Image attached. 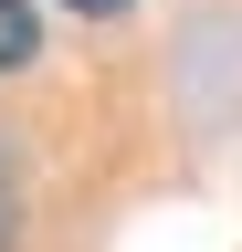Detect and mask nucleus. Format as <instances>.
Masks as SVG:
<instances>
[{
	"instance_id": "obj_1",
	"label": "nucleus",
	"mask_w": 242,
	"mask_h": 252,
	"mask_svg": "<svg viewBox=\"0 0 242 252\" xmlns=\"http://www.w3.org/2000/svg\"><path fill=\"white\" fill-rule=\"evenodd\" d=\"M32 53H42V21H32V0H0V74H21Z\"/></svg>"
},
{
	"instance_id": "obj_2",
	"label": "nucleus",
	"mask_w": 242,
	"mask_h": 252,
	"mask_svg": "<svg viewBox=\"0 0 242 252\" xmlns=\"http://www.w3.org/2000/svg\"><path fill=\"white\" fill-rule=\"evenodd\" d=\"M74 11H95V21H105V11H127V0H74Z\"/></svg>"
}]
</instances>
